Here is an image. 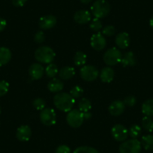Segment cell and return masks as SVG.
Wrapping results in <instances>:
<instances>
[{"label":"cell","mask_w":153,"mask_h":153,"mask_svg":"<svg viewBox=\"0 0 153 153\" xmlns=\"http://www.w3.org/2000/svg\"><path fill=\"white\" fill-rule=\"evenodd\" d=\"M46 75L50 78H54L59 73V69L57 66L53 63H50L45 68Z\"/></svg>","instance_id":"obj_25"},{"label":"cell","mask_w":153,"mask_h":153,"mask_svg":"<svg viewBox=\"0 0 153 153\" xmlns=\"http://www.w3.org/2000/svg\"><path fill=\"white\" fill-rule=\"evenodd\" d=\"M9 89V83L5 80L0 81V97L6 95Z\"/></svg>","instance_id":"obj_33"},{"label":"cell","mask_w":153,"mask_h":153,"mask_svg":"<svg viewBox=\"0 0 153 153\" xmlns=\"http://www.w3.org/2000/svg\"><path fill=\"white\" fill-rule=\"evenodd\" d=\"M33 107L38 110H42L46 107V102L43 98H35L32 102Z\"/></svg>","instance_id":"obj_31"},{"label":"cell","mask_w":153,"mask_h":153,"mask_svg":"<svg viewBox=\"0 0 153 153\" xmlns=\"http://www.w3.org/2000/svg\"><path fill=\"white\" fill-rule=\"evenodd\" d=\"M78 107L79 110H80L82 113L88 112L92 108V103H91V101L88 98H83L80 100V102H79Z\"/></svg>","instance_id":"obj_26"},{"label":"cell","mask_w":153,"mask_h":153,"mask_svg":"<svg viewBox=\"0 0 153 153\" xmlns=\"http://www.w3.org/2000/svg\"><path fill=\"white\" fill-rule=\"evenodd\" d=\"M83 93V88L80 86H74L70 91V95H71L74 98H80V96H82Z\"/></svg>","instance_id":"obj_32"},{"label":"cell","mask_w":153,"mask_h":153,"mask_svg":"<svg viewBox=\"0 0 153 153\" xmlns=\"http://www.w3.org/2000/svg\"><path fill=\"white\" fill-rule=\"evenodd\" d=\"M53 102L56 107L61 111L68 113L71 111L74 104V98L66 92H58L53 98Z\"/></svg>","instance_id":"obj_1"},{"label":"cell","mask_w":153,"mask_h":153,"mask_svg":"<svg viewBox=\"0 0 153 153\" xmlns=\"http://www.w3.org/2000/svg\"><path fill=\"white\" fill-rule=\"evenodd\" d=\"M83 118H84V120H90V119L92 118V113H91L89 111L84 112V113H83Z\"/></svg>","instance_id":"obj_40"},{"label":"cell","mask_w":153,"mask_h":153,"mask_svg":"<svg viewBox=\"0 0 153 153\" xmlns=\"http://www.w3.org/2000/svg\"><path fill=\"white\" fill-rule=\"evenodd\" d=\"M48 88L51 92H59L64 88V83L60 79L54 77L48 83Z\"/></svg>","instance_id":"obj_20"},{"label":"cell","mask_w":153,"mask_h":153,"mask_svg":"<svg viewBox=\"0 0 153 153\" xmlns=\"http://www.w3.org/2000/svg\"><path fill=\"white\" fill-rule=\"evenodd\" d=\"M141 134V128L138 125H133L128 130V135L132 139H137Z\"/></svg>","instance_id":"obj_28"},{"label":"cell","mask_w":153,"mask_h":153,"mask_svg":"<svg viewBox=\"0 0 153 153\" xmlns=\"http://www.w3.org/2000/svg\"><path fill=\"white\" fill-rule=\"evenodd\" d=\"M27 0H12V4L15 7H22L26 4Z\"/></svg>","instance_id":"obj_38"},{"label":"cell","mask_w":153,"mask_h":153,"mask_svg":"<svg viewBox=\"0 0 153 153\" xmlns=\"http://www.w3.org/2000/svg\"><path fill=\"white\" fill-rule=\"evenodd\" d=\"M86 60H87V56L84 53L81 52V51L76 52L74 56V62L76 66L85 65Z\"/></svg>","instance_id":"obj_23"},{"label":"cell","mask_w":153,"mask_h":153,"mask_svg":"<svg viewBox=\"0 0 153 153\" xmlns=\"http://www.w3.org/2000/svg\"><path fill=\"white\" fill-rule=\"evenodd\" d=\"M141 148V143L137 139H131L124 141L120 145L119 151L120 153H140Z\"/></svg>","instance_id":"obj_5"},{"label":"cell","mask_w":153,"mask_h":153,"mask_svg":"<svg viewBox=\"0 0 153 153\" xmlns=\"http://www.w3.org/2000/svg\"><path fill=\"white\" fill-rule=\"evenodd\" d=\"M142 113L146 117H153V99H149L142 104Z\"/></svg>","instance_id":"obj_22"},{"label":"cell","mask_w":153,"mask_h":153,"mask_svg":"<svg viewBox=\"0 0 153 153\" xmlns=\"http://www.w3.org/2000/svg\"><path fill=\"white\" fill-rule=\"evenodd\" d=\"M92 0H80V2L83 4H89V2H92Z\"/></svg>","instance_id":"obj_41"},{"label":"cell","mask_w":153,"mask_h":153,"mask_svg":"<svg viewBox=\"0 0 153 153\" xmlns=\"http://www.w3.org/2000/svg\"><path fill=\"white\" fill-rule=\"evenodd\" d=\"M57 23V20L55 16L53 15H47L41 17L38 21V26L41 29L44 30L52 29L56 26Z\"/></svg>","instance_id":"obj_11"},{"label":"cell","mask_w":153,"mask_h":153,"mask_svg":"<svg viewBox=\"0 0 153 153\" xmlns=\"http://www.w3.org/2000/svg\"><path fill=\"white\" fill-rule=\"evenodd\" d=\"M125 109H126V104L123 101L120 100H117L112 102L108 107L109 113L113 117H118L123 114V112L125 111Z\"/></svg>","instance_id":"obj_12"},{"label":"cell","mask_w":153,"mask_h":153,"mask_svg":"<svg viewBox=\"0 0 153 153\" xmlns=\"http://www.w3.org/2000/svg\"><path fill=\"white\" fill-rule=\"evenodd\" d=\"M34 40L36 43L42 44L45 40V34L42 31H38L34 36Z\"/></svg>","instance_id":"obj_35"},{"label":"cell","mask_w":153,"mask_h":153,"mask_svg":"<svg viewBox=\"0 0 153 153\" xmlns=\"http://www.w3.org/2000/svg\"><path fill=\"white\" fill-rule=\"evenodd\" d=\"M115 32H116V29H115L114 26H110V25L105 26V27H104L102 30L103 35H104L105 36H108V37L112 36V35H114Z\"/></svg>","instance_id":"obj_34"},{"label":"cell","mask_w":153,"mask_h":153,"mask_svg":"<svg viewBox=\"0 0 153 153\" xmlns=\"http://www.w3.org/2000/svg\"><path fill=\"white\" fill-rule=\"evenodd\" d=\"M149 25H150V27L153 29V16L151 17V19H150Z\"/></svg>","instance_id":"obj_42"},{"label":"cell","mask_w":153,"mask_h":153,"mask_svg":"<svg viewBox=\"0 0 153 153\" xmlns=\"http://www.w3.org/2000/svg\"><path fill=\"white\" fill-rule=\"evenodd\" d=\"M6 27V20L5 19L0 17V32L3 31Z\"/></svg>","instance_id":"obj_39"},{"label":"cell","mask_w":153,"mask_h":153,"mask_svg":"<svg viewBox=\"0 0 153 153\" xmlns=\"http://www.w3.org/2000/svg\"><path fill=\"white\" fill-rule=\"evenodd\" d=\"M45 68L41 64L34 63L29 67V74L32 80H39L45 74Z\"/></svg>","instance_id":"obj_13"},{"label":"cell","mask_w":153,"mask_h":153,"mask_svg":"<svg viewBox=\"0 0 153 153\" xmlns=\"http://www.w3.org/2000/svg\"><path fill=\"white\" fill-rule=\"evenodd\" d=\"M56 153H71V149L66 145H61L57 147Z\"/></svg>","instance_id":"obj_37"},{"label":"cell","mask_w":153,"mask_h":153,"mask_svg":"<svg viewBox=\"0 0 153 153\" xmlns=\"http://www.w3.org/2000/svg\"><path fill=\"white\" fill-rule=\"evenodd\" d=\"M73 153H99V152L92 147L84 146L76 148Z\"/></svg>","instance_id":"obj_29"},{"label":"cell","mask_w":153,"mask_h":153,"mask_svg":"<svg viewBox=\"0 0 153 153\" xmlns=\"http://www.w3.org/2000/svg\"><path fill=\"white\" fill-rule=\"evenodd\" d=\"M32 135V130L28 126H21L17 128L16 137L17 139L22 142L28 141Z\"/></svg>","instance_id":"obj_14"},{"label":"cell","mask_w":153,"mask_h":153,"mask_svg":"<svg viewBox=\"0 0 153 153\" xmlns=\"http://www.w3.org/2000/svg\"><path fill=\"white\" fill-rule=\"evenodd\" d=\"M74 21L78 24H86L91 20V14L86 10H80L74 15Z\"/></svg>","instance_id":"obj_16"},{"label":"cell","mask_w":153,"mask_h":153,"mask_svg":"<svg viewBox=\"0 0 153 153\" xmlns=\"http://www.w3.org/2000/svg\"><path fill=\"white\" fill-rule=\"evenodd\" d=\"M114 71L110 67H105L101 71L100 73V79L103 83H110L114 78Z\"/></svg>","instance_id":"obj_17"},{"label":"cell","mask_w":153,"mask_h":153,"mask_svg":"<svg viewBox=\"0 0 153 153\" xmlns=\"http://www.w3.org/2000/svg\"><path fill=\"white\" fill-rule=\"evenodd\" d=\"M91 11L96 18H104L110 13V5L106 0H96L91 7Z\"/></svg>","instance_id":"obj_3"},{"label":"cell","mask_w":153,"mask_h":153,"mask_svg":"<svg viewBox=\"0 0 153 153\" xmlns=\"http://www.w3.org/2000/svg\"><path fill=\"white\" fill-rule=\"evenodd\" d=\"M113 137L118 142H124L128 136V130L121 124L115 125L111 129Z\"/></svg>","instance_id":"obj_9"},{"label":"cell","mask_w":153,"mask_h":153,"mask_svg":"<svg viewBox=\"0 0 153 153\" xmlns=\"http://www.w3.org/2000/svg\"><path fill=\"white\" fill-rule=\"evenodd\" d=\"M142 127L145 129L146 131L149 132H152L153 131V120H152L151 117H145L142 120Z\"/></svg>","instance_id":"obj_27"},{"label":"cell","mask_w":153,"mask_h":153,"mask_svg":"<svg viewBox=\"0 0 153 153\" xmlns=\"http://www.w3.org/2000/svg\"><path fill=\"white\" fill-rule=\"evenodd\" d=\"M80 76L85 81L92 82L99 76V71L93 65H83L80 69Z\"/></svg>","instance_id":"obj_8"},{"label":"cell","mask_w":153,"mask_h":153,"mask_svg":"<svg viewBox=\"0 0 153 153\" xmlns=\"http://www.w3.org/2000/svg\"><path fill=\"white\" fill-rule=\"evenodd\" d=\"M90 29L92 31H94V32H99V31L102 29V23H101V21L100 20V19L95 17L92 20V22L90 23Z\"/></svg>","instance_id":"obj_30"},{"label":"cell","mask_w":153,"mask_h":153,"mask_svg":"<svg viewBox=\"0 0 153 153\" xmlns=\"http://www.w3.org/2000/svg\"><path fill=\"white\" fill-rule=\"evenodd\" d=\"M56 53L50 47L43 46L38 48L35 52V58L38 62L43 64L52 63L55 59Z\"/></svg>","instance_id":"obj_2"},{"label":"cell","mask_w":153,"mask_h":153,"mask_svg":"<svg viewBox=\"0 0 153 153\" xmlns=\"http://www.w3.org/2000/svg\"><path fill=\"white\" fill-rule=\"evenodd\" d=\"M11 59V52L5 47L0 48V66L5 65Z\"/></svg>","instance_id":"obj_21"},{"label":"cell","mask_w":153,"mask_h":153,"mask_svg":"<svg viewBox=\"0 0 153 153\" xmlns=\"http://www.w3.org/2000/svg\"><path fill=\"white\" fill-rule=\"evenodd\" d=\"M90 44L91 46L94 50L97 51H100L105 48L107 42H106L105 37L101 32H97L96 34H94L91 37Z\"/></svg>","instance_id":"obj_10"},{"label":"cell","mask_w":153,"mask_h":153,"mask_svg":"<svg viewBox=\"0 0 153 153\" xmlns=\"http://www.w3.org/2000/svg\"><path fill=\"white\" fill-rule=\"evenodd\" d=\"M141 145L146 150H153V136L145 135L141 139Z\"/></svg>","instance_id":"obj_24"},{"label":"cell","mask_w":153,"mask_h":153,"mask_svg":"<svg viewBox=\"0 0 153 153\" xmlns=\"http://www.w3.org/2000/svg\"><path fill=\"white\" fill-rule=\"evenodd\" d=\"M130 36L127 32H121L116 37V45L120 49H126L130 45Z\"/></svg>","instance_id":"obj_15"},{"label":"cell","mask_w":153,"mask_h":153,"mask_svg":"<svg viewBox=\"0 0 153 153\" xmlns=\"http://www.w3.org/2000/svg\"><path fill=\"white\" fill-rule=\"evenodd\" d=\"M66 121L68 124L72 128H79L83 125L84 118L83 114L80 110H71V111L68 112L66 116Z\"/></svg>","instance_id":"obj_6"},{"label":"cell","mask_w":153,"mask_h":153,"mask_svg":"<svg viewBox=\"0 0 153 153\" xmlns=\"http://www.w3.org/2000/svg\"><path fill=\"white\" fill-rule=\"evenodd\" d=\"M120 63H121L122 66H123V67L134 66L136 65L137 61L133 52L129 51V52L125 53L123 55V56H122V59Z\"/></svg>","instance_id":"obj_18"},{"label":"cell","mask_w":153,"mask_h":153,"mask_svg":"<svg viewBox=\"0 0 153 153\" xmlns=\"http://www.w3.org/2000/svg\"><path fill=\"white\" fill-rule=\"evenodd\" d=\"M75 75V69L71 66H65L59 71V76L62 80H70Z\"/></svg>","instance_id":"obj_19"},{"label":"cell","mask_w":153,"mask_h":153,"mask_svg":"<svg viewBox=\"0 0 153 153\" xmlns=\"http://www.w3.org/2000/svg\"><path fill=\"white\" fill-rule=\"evenodd\" d=\"M41 122L47 126H52L56 123V114L53 109L45 107L40 113Z\"/></svg>","instance_id":"obj_7"},{"label":"cell","mask_w":153,"mask_h":153,"mask_svg":"<svg viewBox=\"0 0 153 153\" xmlns=\"http://www.w3.org/2000/svg\"><path fill=\"white\" fill-rule=\"evenodd\" d=\"M122 53L118 48H111L107 50L104 54L103 59L106 65L109 66H113L121 62Z\"/></svg>","instance_id":"obj_4"},{"label":"cell","mask_w":153,"mask_h":153,"mask_svg":"<svg viewBox=\"0 0 153 153\" xmlns=\"http://www.w3.org/2000/svg\"><path fill=\"white\" fill-rule=\"evenodd\" d=\"M123 102H124V104L128 106V107H133V106H134L136 104L137 98L134 96H133V95H130V96L126 97L124 99Z\"/></svg>","instance_id":"obj_36"},{"label":"cell","mask_w":153,"mask_h":153,"mask_svg":"<svg viewBox=\"0 0 153 153\" xmlns=\"http://www.w3.org/2000/svg\"><path fill=\"white\" fill-rule=\"evenodd\" d=\"M0 113H1V107H0Z\"/></svg>","instance_id":"obj_43"}]
</instances>
